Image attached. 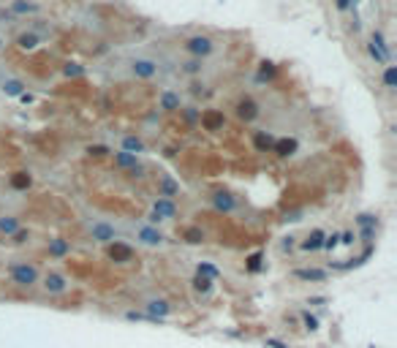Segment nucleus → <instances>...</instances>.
<instances>
[{
    "instance_id": "obj_42",
    "label": "nucleus",
    "mask_w": 397,
    "mask_h": 348,
    "mask_svg": "<svg viewBox=\"0 0 397 348\" xmlns=\"http://www.w3.org/2000/svg\"><path fill=\"white\" fill-rule=\"evenodd\" d=\"M354 240H356V237H354L351 231H346V234H340V242H343V245H354Z\"/></svg>"
},
{
    "instance_id": "obj_15",
    "label": "nucleus",
    "mask_w": 397,
    "mask_h": 348,
    "mask_svg": "<svg viewBox=\"0 0 397 348\" xmlns=\"http://www.w3.org/2000/svg\"><path fill=\"white\" fill-rule=\"evenodd\" d=\"M93 240H98V242H112V240H115V228L109 226V223H95V226H93Z\"/></svg>"
},
{
    "instance_id": "obj_20",
    "label": "nucleus",
    "mask_w": 397,
    "mask_h": 348,
    "mask_svg": "<svg viewBox=\"0 0 397 348\" xmlns=\"http://www.w3.org/2000/svg\"><path fill=\"white\" fill-rule=\"evenodd\" d=\"M321 245H324V231H321V228H313V231L307 234V240L302 242V248L305 250H319Z\"/></svg>"
},
{
    "instance_id": "obj_2",
    "label": "nucleus",
    "mask_w": 397,
    "mask_h": 348,
    "mask_svg": "<svg viewBox=\"0 0 397 348\" xmlns=\"http://www.w3.org/2000/svg\"><path fill=\"white\" fill-rule=\"evenodd\" d=\"M131 74L136 79H153L158 74V63L150 60V57H136L131 63Z\"/></svg>"
},
{
    "instance_id": "obj_8",
    "label": "nucleus",
    "mask_w": 397,
    "mask_h": 348,
    "mask_svg": "<svg viewBox=\"0 0 397 348\" xmlns=\"http://www.w3.org/2000/svg\"><path fill=\"white\" fill-rule=\"evenodd\" d=\"M158 109H163V112H177V109H182L180 93H174V90H163V93H161V98H158Z\"/></svg>"
},
{
    "instance_id": "obj_23",
    "label": "nucleus",
    "mask_w": 397,
    "mask_h": 348,
    "mask_svg": "<svg viewBox=\"0 0 397 348\" xmlns=\"http://www.w3.org/2000/svg\"><path fill=\"white\" fill-rule=\"evenodd\" d=\"M46 291H52V294H60L63 288H66V280L60 278V275H46Z\"/></svg>"
},
{
    "instance_id": "obj_17",
    "label": "nucleus",
    "mask_w": 397,
    "mask_h": 348,
    "mask_svg": "<svg viewBox=\"0 0 397 348\" xmlns=\"http://www.w3.org/2000/svg\"><path fill=\"white\" fill-rule=\"evenodd\" d=\"M123 153H131V155H136V153H145V141H141L139 136H123Z\"/></svg>"
},
{
    "instance_id": "obj_45",
    "label": "nucleus",
    "mask_w": 397,
    "mask_h": 348,
    "mask_svg": "<svg viewBox=\"0 0 397 348\" xmlns=\"http://www.w3.org/2000/svg\"><path fill=\"white\" fill-rule=\"evenodd\" d=\"M0 19H3V22H11L14 14H11V11H0Z\"/></svg>"
},
{
    "instance_id": "obj_48",
    "label": "nucleus",
    "mask_w": 397,
    "mask_h": 348,
    "mask_svg": "<svg viewBox=\"0 0 397 348\" xmlns=\"http://www.w3.org/2000/svg\"><path fill=\"white\" fill-rule=\"evenodd\" d=\"M3 46H6V38H3V36H0V52H3Z\"/></svg>"
},
{
    "instance_id": "obj_30",
    "label": "nucleus",
    "mask_w": 397,
    "mask_h": 348,
    "mask_svg": "<svg viewBox=\"0 0 397 348\" xmlns=\"http://www.w3.org/2000/svg\"><path fill=\"white\" fill-rule=\"evenodd\" d=\"M49 253H52V256H66V253H68V242L66 240H52Z\"/></svg>"
},
{
    "instance_id": "obj_38",
    "label": "nucleus",
    "mask_w": 397,
    "mask_h": 348,
    "mask_svg": "<svg viewBox=\"0 0 397 348\" xmlns=\"http://www.w3.org/2000/svg\"><path fill=\"white\" fill-rule=\"evenodd\" d=\"M248 270L250 272H259L261 270V253H253V256L248 258Z\"/></svg>"
},
{
    "instance_id": "obj_14",
    "label": "nucleus",
    "mask_w": 397,
    "mask_h": 348,
    "mask_svg": "<svg viewBox=\"0 0 397 348\" xmlns=\"http://www.w3.org/2000/svg\"><path fill=\"white\" fill-rule=\"evenodd\" d=\"M9 11L14 14V17H19V14H38V11H41V6H38V3H27V0H14Z\"/></svg>"
},
{
    "instance_id": "obj_7",
    "label": "nucleus",
    "mask_w": 397,
    "mask_h": 348,
    "mask_svg": "<svg viewBox=\"0 0 397 348\" xmlns=\"http://www.w3.org/2000/svg\"><path fill=\"white\" fill-rule=\"evenodd\" d=\"M106 256L112 261H117V264H125V261L133 258V248H131V245H125V242H112L106 248Z\"/></svg>"
},
{
    "instance_id": "obj_29",
    "label": "nucleus",
    "mask_w": 397,
    "mask_h": 348,
    "mask_svg": "<svg viewBox=\"0 0 397 348\" xmlns=\"http://www.w3.org/2000/svg\"><path fill=\"white\" fill-rule=\"evenodd\" d=\"M185 242H190V245H198V242H204V231L202 228H185Z\"/></svg>"
},
{
    "instance_id": "obj_16",
    "label": "nucleus",
    "mask_w": 397,
    "mask_h": 348,
    "mask_svg": "<svg viewBox=\"0 0 397 348\" xmlns=\"http://www.w3.org/2000/svg\"><path fill=\"white\" fill-rule=\"evenodd\" d=\"M0 90H3V96H9V98H19L22 93H25V84H22L19 79H6Z\"/></svg>"
},
{
    "instance_id": "obj_5",
    "label": "nucleus",
    "mask_w": 397,
    "mask_h": 348,
    "mask_svg": "<svg viewBox=\"0 0 397 348\" xmlns=\"http://www.w3.org/2000/svg\"><path fill=\"white\" fill-rule=\"evenodd\" d=\"M237 117H240L242 123H253L259 117V104L250 96L240 98V104H237Z\"/></svg>"
},
{
    "instance_id": "obj_26",
    "label": "nucleus",
    "mask_w": 397,
    "mask_h": 348,
    "mask_svg": "<svg viewBox=\"0 0 397 348\" xmlns=\"http://www.w3.org/2000/svg\"><path fill=\"white\" fill-rule=\"evenodd\" d=\"M63 74H66L68 79H79V76H84V66H79V63H66V66H63Z\"/></svg>"
},
{
    "instance_id": "obj_11",
    "label": "nucleus",
    "mask_w": 397,
    "mask_h": 348,
    "mask_svg": "<svg viewBox=\"0 0 397 348\" xmlns=\"http://www.w3.org/2000/svg\"><path fill=\"white\" fill-rule=\"evenodd\" d=\"M277 76V66L272 60H261L259 63V71H256V79L259 82H272V79Z\"/></svg>"
},
{
    "instance_id": "obj_1",
    "label": "nucleus",
    "mask_w": 397,
    "mask_h": 348,
    "mask_svg": "<svg viewBox=\"0 0 397 348\" xmlns=\"http://www.w3.org/2000/svg\"><path fill=\"white\" fill-rule=\"evenodd\" d=\"M212 49H215V44H212L210 36H190L185 41V52L193 54L196 60L207 57V54H212Z\"/></svg>"
},
{
    "instance_id": "obj_22",
    "label": "nucleus",
    "mask_w": 397,
    "mask_h": 348,
    "mask_svg": "<svg viewBox=\"0 0 397 348\" xmlns=\"http://www.w3.org/2000/svg\"><path fill=\"white\" fill-rule=\"evenodd\" d=\"M139 240H141V242H147V245H158V242L163 240V237H161V231H155V228L145 226V228L139 231Z\"/></svg>"
},
{
    "instance_id": "obj_31",
    "label": "nucleus",
    "mask_w": 397,
    "mask_h": 348,
    "mask_svg": "<svg viewBox=\"0 0 397 348\" xmlns=\"http://www.w3.org/2000/svg\"><path fill=\"white\" fill-rule=\"evenodd\" d=\"M182 117H185V123H190V125H193V123H198V117H202V112H198L196 106H185V109H182Z\"/></svg>"
},
{
    "instance_id": "obj_49",
    "label": "nucleus",
    "mask_w": 397,
    "mask_h": 348,
    "mask_svg": "<svg viewBox=\"0 0 397 348\" xmlns=\"http://www.w3.org/2000/svg\"><path fill=\"white\" fill-rule=\"evenodd\" d=\"M359 3H362V0H354V6H359Z\"/></svg>"
},
{
    "instance_id": "obj_25",
    "label": "nucleus",
    "mask_w": 397,
    "mask_h": 348,
    "mask_svg": "<svg viewBox=\"0 0 397 348\" xmlns=\"http://www.w3.org/2000/svg\"><path fill=\"white\" fill-rule=\"evenodd\" d=\"M294 275H297L299 280H324V278H327V272H324V270H297Z\"/></svg>"
},
{
    "instance_id": "obj_41",
    "label": "nucleus",
    "mask_w": 397,
    "mask_h": 348,
    "mask_svg": "<svg viewBox=\"0 0 397 348\" xmlns=\"http://www.w3.org/2000/svg\"><path fill=\"white\" fill-rule=\"evenodd\" d=\"M335 6H337V11H348L354 6V0H335Z\"/></svg>"
},
{
    "instance_id": "obj_32",
    "label": "nucleus",
    "mask_w": 397,
    "mask_h": 348,
    "mask_svg": "<svg viewBox=\"0 0 397 348\" xmlns=\"http://www.w3.org/2000/svg\"><path fill=\"white\" fill-rule=\"evenodd\" d=\"M150 313H153V315H166V313H169V305L161 302V299H155V302H150Z\"/></svg>"
},
{
    "instance_id": "obj_21",
    "label": "nucleus",
    "mask_w": 397,
    "mask_h": 348,
    "mask_svg": "<svg viewBox=\"0 0 397 348\" xmlns=\"http://www.w3.org/2000/svg\"><path fill=\"white\" fill-rule=\"evenodd\" d=\"M212 204H215V210H220V212H232L234 210V199L229 193H218L215 199H212Z\"/></svg>"
},
{
    "instance_id": "obj_36",
    "label": "nucleus",
    "mask_w": 397,
    "mask_h": 348,
    "mask_svg": "<svg viewBox=\"0 0 397 348\" xmlns=\"http://www.w3.org/2000/svg\"><path fill=\"white\" fill-rule=\"evenodd\" d=\"M198 275H204V278H218V270L212 264H198Z\"/></svg>"
},
{
    "instance_id": "obj_43",
    "label": "nucleus",
    "mask_w": 397,
    "mask_h": 348,
    "mask_svg": "<svg viewBox=\"0 0 397 348\" xmlns=\"http://www.w3.org/2000/svg\"><path fill=\"white\" fill-rule=\"evenodd\" d=\"M373 234H376V228H362V240H364V242H370Z\"/></svg>"
},
{
    "instance_id": "obj_27",
    "label": "nucleus",
    "mask_w": 397,
    "mask_h": 348,
    "mask_svg": "<svg viewBox=\"0 0 397 348\" xmlns=\"http://www.w3.org/2000/svg\"><path fill=\"white\" fill-rule=\"evenodd\" d=\"M0 231L3 234H17L19 231V223H17V218H0Z\"/></svg>"
},
{
    "instance_id": "obj_10",
    "label": "nucleus",
    "mask_w": 397,
    "mask_h": 348,
    "mask_svg": "<svg viewBox=\"0 0 397 348\" xmlns=\"http://www.w3.org/2000/svg\"><path fill=\"white\" fill-rule=\"evenodd\" d=\"M253 147H256L259 153H272L275 136L269 131H256V136H253Z\"/></svg>"
},
{
    "instance_id": "obj_28",
    "label": "nucleus",
    "mask_w": 397,
    "mask_h": 348,
    "mask_svg": "<svg viewBox=\"0 0 397 348\" xmlns=\"http://www.w3.org/2000/svg\"><path fill=\"white\" fill-rule=\"evenodd\" d=\"M384 87H389V90H394V87H397V71H394V66H386L384 68Z\"/></svg>"
},
{
    "instance_id": "obj_13",
    "label": "nucleus",
    "mask_w": 397,
    "mask_h": 348,
    "mask_svg": "<svg viewBox=\"0 0 397 348\" xmlns=\"http://www.w3.org/2000/svg\"><path fill=\"white\" fill-rule=\"evenodd\" d=\"M38 44H41V38H38L33 30H27V33H19V36H17V46H19V49H25V52H33Z\"/></svg>"
},
{
    "instance_id": "obj_46",
    "label": "nucleus",
    "mask_w": 397,
    "mask_h": 348,
    "mask_svg": "<svg viewBox=\"0 0 397 348\" xmlns=\"http://www.w3.org/2000/svg\"><path fill=\"white\" fill-rule=\"evenodd\" d=\"M305 324H307V329H316V318H313V315H305Z\"/></svg>"
},
{
    "instance_id": "obj_6",
    "label": "nucleus",
    "mask_w": 397,
    "mask_h": 348,
    "mask_svg": "<svg viewBox=\"0 0 397 348\" xmlns=\"http://www.w3.org/2000/svg\"><path fill=\"white\" fill-rule=\"evenodd\" d=\"M177 215V207H174V201L172 199H158L153 204V223H158V220H166V218H174Z\"/></svg>"
},
{
    "instance_id": "obj_47",
    "label": "nucleus",
    "mask_w": 397,
    "mask_h": 348,
    "mask_svg": "<svg viewBox=\"0 0 397 348\" xmlns=\"http://www.w3.org/2000/svg\"><path fill=\"white\" fill-rule=\"evenodd\" d=\"M19 101H22V104H30V101H33V96H30V93H22Z\"/></svg>"
},
{
    "instance_id": "obj_35",
    "label": "nucleus",
    "mask_w": 397,
    "mask_h": 348,
    "mask_svg": "<svg viewBox=\"0 0 397 348\" xmlns=\"http://www.w3.org/2000/svg\"><path fill=\"white\" fill-rule=\"evenodd\" d=\"M210 278H204V275H196V280H193V288L196 291H210Z\"/></svg>"
},
{
    "instance_id": "obj_44",
    "label": "nucleus",
    "mask_w": 397,
    "mask_h": 348,
    "mask_svg": "<svg viewBox=\"0 0 397 348\" xmlns=\"http://www.w3.org/2000/svg\"><path fill=\"white\" fill-rule=\"evenodd\" d=\"M25 240H27V231H22V228H19V231L14 234V242H25Z\"/></svg>"
},
{
    "instance_id": "obj_3",
    "label": "nucleus",
    "mask_w": 397,
    "mask_h": 348,
    "mask_svg": "<svg viewBox=\"0 0 397 348\" xmlns=\"http://www.w3.org/2000/svg\"><path fill=\"white\" fill-rule=\"evenodd\" d=\"M11 278H14V283H19V286H33L38 280V270L30 264H17L11 270Z\"/></svg>"
},
{
    "instance_id": "obj_4",
    "label": "nucleus",
    "mask_w": 397,
    "mask_h": 348,
    "mask_svg": "<svg viewBox=\"0 0 397 348\" xmlns=\"http://www.w3.org/2000/svg\"><path fill=\"white\" fill-rule=\"evenodd\" d=\"M198 123H202L204 131H220V128L226 125V114L218 112V109H207V112H202Z\"/></svg>"
},
{
    "instance_id": "obj_33",
    "label": "nucleus",
    "mask_w": 397,
    "mask_h": 348,
    "mask_svg": "<svg viewBox=\"0 0 397 348\" xmlns=\"http://www.w3.org/2000/svg\"><path fill=\"white\" fill-rule=\"evenodd\" d=\"M367 54H370V57L378 63V66H389V60H386L384 54H381V52H378V49H376V46H373V44H367Z\"/></svg>"
},
{
    "instance_id": "obj_34",
    "label": "nucleus",
    "mask_w": 397,
    "mask_h": 348,
    "mask_svg": "<svg viewBox=\"0 0 397 348\" xmlns=\"http://www.w3.org/2000/svg\"><path fill=\"white\" fill-rule=\"evenodd\" d=\"M182 71H185V74H198V71H202V60H188V63H182Z\"/></svg>"
},
{
    "instance_id": "obj_37",
    "label": "nucleus",
    "mask_w": 397,
    "mask_h": 348,
    "mask_svg": "<svg viewBox=\"0 0 397 348\" xmlns=\"http://www.w3.org/2000/svg\"><path fill=\"white\" fill-rule=\"evenodd\" d=\"M356 220H359V226H362V228H376V223H378L376 215H359Z\"/></svg>"
},
{
    "instance_id": "obj_18",
    "label": "nucleus",
    "mask_w": 397,
    "mask_h": 348,
    "mask_svg": "<svg viewBox=\"0 0 397 348\" xmlns=\"http://www.w3.org/2000/svg\"><path fill=\"white\" fill-rule=\"evenodd\" d=\"M30 185H33V177H30L27 171H17V174H11V188H14V191H27Z\"/></svg>"
},
{
    "instance_id": "obj_24",
    "label": "nucleus",
    "mask_w": 397,
    "mask_h": 348,
    "mask_svg": "<svg viewBox=\"0 0 397 348\" xmlns=\"http://www.w3.org/2000/svg\"><path fill=\"white\" fill-rule=\"evenodd\" d=\"M177 191H180V185L174 183V180H169V177L161 180V196H163V199H172V196H177Z\"/></svg>"
},
{
    "instance_id": "obj_19",
    "label": "nucleus",
    "mask_w": 397,
    "mask_h": 348,
    "mask_svg": "<svg viewBox=\"0 0 397 348\" xmlns=\"http://www.w3.org/2000/svg\"><path fill=\"white\" fill-rule=\"evenodd\" d=\"M115 163L120 166V169H131V171L141 166V163L136 161V155H131V153H117V155H115Z\"/></svg>"
},
{
    "instance_id": "obj_40",
    "label": "nucleus",
    "mask_w": 397,
    "mask_h": 348,
    "mask_svg": "<svg viewBox=\"0 0 397 348\" xmlns=\"http://www.w3.org/2000/svg\"><path fill=\"white\" fill-rule=\"evenodd\" d=\"M337 242H340V234H332V237H327V240H324V245H321V248H329V250H332Z\"/></svg>"
},
{
    "instance_id": "obj_9",
    "label": "nucleus",
    "mask_w": 397,
    "mask_h": 348,
    "mask_svg": "<svg viewBox=\"0 0 397 348\" xmlns=\"http://www.w3.org/2000/svg\"><path fill=\"white\" fill-rule=\"evenodd\" d=\"M297 147H299V141L294 139V136H286V139H275V147H272V153H277L280 158H289L297 153Z\"/></svg>"
},
{
    "instance_id": "obj_12",
    "label": "nucleus",
    "mask_w": 397,
    "mask_h": 348,
    "mask_svg": "<svg viewBox=\"0 0 397 348\" xmlns=\"http://www.w3.org/2000/svg\"><path fill=\"white\" fill-rule=\"evenodd\" d=\"M370 44L376 46V49L384 54L386 60H392V46H389V41L384 38V33H381V30H373V36H370Z\"/></svg>"
},
{
    "instance_id": "obj_39",
    "label": "nucleus",
    "mask_w": 397,
    "mask_h": 348,
    "mask_svg": "<svg viewBox=\"0 0 397 348\" xmlns=\"http://www.w3.org/2000/svg\"><path fill=\"white\" fill-rule=\"evenodd\" d=\"M87 153L95 155V158H101V155H109V147H104V144H90V147H87Z\"/></svg>"
}]
</instances>
